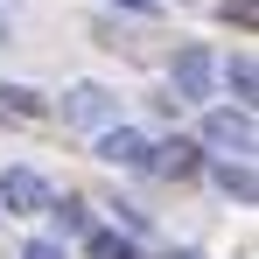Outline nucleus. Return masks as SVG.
Masks as SVG:
<instances>
[{
    "label": "nucleus",
    "instance_id": "nucleus-1",
    "mask_svg": "<svg viewBox=\"0 0 259 259\" xmlns=\"http://www.w3.org/2000/svg\"><path fill=\"white\" fill-rule=\"evenodd\" d=\"M203 147H217L224 161H245L252 154V112L238 105V112H210L203 119Z\"/></svg>",
    "mask_w": 259,
    "mask_h": 259
},
{
    "label": "nucleus",
    "instance_id": "nucleus-2",
    "mask_svg": "<svg viewBox=\"0 0 259 259\" xmlns=\"http://www.w3.org/2000/svg\"><path fill=\"white\" fill-rule=\"evenodd\" d=\"M168 84H175V98H210V84H217V56L210 49H175V63H168Z\"/></svg>",
    "mask_w": 259,
    "mask_h": 259
},
{
    "label": "nucleus",
    "instance_id": "nucleus-3",
    "mask_svg": "<svg viewBox=\"0 0 259 259\" xmlns=\"http://www.w3.org/2000/svg\"><path fill=\"white\" fill-rule=\"evenodd\" d=\"M49 196H56V189H49L35 168H7L0 175V203H7V210H49Z\"/></svg>",
    "mask_w": 259,
    "mask_h": 259
},
{
    "label": "nucleus",
    "instance_id": "nucleus-4",
    "mask_svg": "<svg viewBox=\"0 0 259 259\" xmlns=\"http://www.w3.org/2000/svg\"><path fill=\"white\" fill-rule=\"evenodd\" d=\"M147 147H154V140L133 133V126H105V133H98V161H112V168H140Z\"/></svg>",
    "mask_w": 259,
    "mask_h": 259
},
{
    "label": "nucleus",
    "instance_id": "nucleus-5",
    "mask_svg": "<svg viewBox=\"0 0 259 259\" xmlns=\"http://www.w3.org/2000/svg\"><path fill=\"white\" fill-rule=\"evenodd\" d=\"M112 105H119V98H112L105 84H77L70 98H63V119H77V126H105Z\"/></svg>",
    "mask_w": 259,
    "mask_h": 259
},
{
    "label": "nucleus",
    "instance_id": "nucleus-6",
    "mask_svg": "<svg viewBox=\"0 0 259 259\" xmlns=\"http://www.w3.org/2000/svg\"><path fill=\"white\" fill-rule=\"evenodd\" d=\"M140 168L175 175V182H182V175H196V168H203V154H196V140H161V147H147V161H140Z\"/></svg>",
    "mask_w": 259,
    "mask_h": 259
},
{
    "label": "nucleus",
    "instance_id": "nucleus-7",
    "mask_svg": "<svg viewBox=\"0 0 259 259\" xmlns=\"http://www.w3.org/2000/svg\"><path fill=\"white\" fill-rule=\"evenodd\" d=\"M217 189H224L231 203H252V196H259V182H252L245 161H217Z\"/></svg>",
    "mask_w": 259,
    "mask_h": 259
},
{
    "label": "nucleus",
    "instance_id": "nucleus-8",
    "mask_svg": "<svg viewBox=\"0 0 259 259\" xmlns=\"http://www.w3.org/2000/svg\"><path fill=\"white\" fill-rule=\"evenodd\" d=\"M49 210H56V231H70V238H84V231H91V217H84L77 196H49Z\"/></svg>",
    "mask_w": 259,
    "mask_h": 259
},
{
    "label": "nucleus",
    "instance_id": "nucleus-9",
    "mask_svg": "<svg viewBox=\"0 0 259 259\" xmlns=\"http://www.w3.org/2000/svg\"><path fill=\"white\" fill-rule=\"evenodd\" d=\"M84 252L91 259H133V245L119 238V231H84Z\"/></svg>",
    "mask_w": 259,
    "mask_h": 259
},
{
    "label": "nucleus",
    "instance_id": "nucleus-10",
    "mask_svg": "<svg viewBox=\"0 0 259 259\" xmlns=\"http://www.w3.org/2000/svg\"><path fill=\"white\" fill-rule=\"evenodd\" d=\"M224 77H231V91H238V98H252V84H259V63H252V56H231V63H224Z\"/></svg>",
    "mask_w": 259,
    "mask_h": 259
},
{
    "label": "nucleus",
    "instance_id": "nucleus-11",
    "mask_svg": "<svg viewBox=\"0 0 259 259\" xmlns=\"http://www.w3.org/2000/svg\"><path fill=\"white\" fill-rule=\"evenodd\" d=\"M0 105H14V112H42V98L28 84H0Z\"/></svg>",
    "mask_w": 259,
    "mask_h": 259
},
{
    "label": "nucleus",
    "instance_id": "nucleus-12",
    "mask_svg": "<svg viewBox=\"0 0 259 259\" xmlns=\"http://www.w3.org/2000/svg\"><path fill=\"white\" fill-rule=\"evenodd\" d=\"M21 259H63V238H35V245H28Z\"/></svg>",
    "mask_w": 259,
    "mask_h": 259
},
{
    "label": "nucleus",
    "instance_id": "nucleus-13",
    "mask_svg": "<svg viewBox=\"0 0 259 259\" xmlns=\"http://www.w3.org/2000/svg\"><path fill=\"white\" fill-rule=\"evenodd\" d=\"M7 28H14V0H0V42H7Z\"/></svg>",
    "mask_w": 259,
    "mask_h": 259
},
{
    "label": "nucleus",
    "instance_id": "nucleus-14",
    "mask_svg": "<svg viewBox=\"0 0 259 259\" xmlns=\"http://www.w3.org/2000/svg\"><path fill=\"white\" fill-rule=\"evenodd\" d=\"M112 7H126V14H154V0H112Z\"/></svg>",
    "mask_w": 259,
    "mask_h": 259
},
{
    "label": "nucleus",
    "instance_id": "nucleus-15",
    "mask_svg": "<svg viewBox=\"0 0 259 259\" xmlns=\"http://www.w3.org/2000/svg\"><path fill=\"white\" fill-rule=\"evenodd\" d=\"M168 259H203V252H168Z\"/></svg>",
    "mask_w": 259,
    "mask_h": 259
}]
</instances>
